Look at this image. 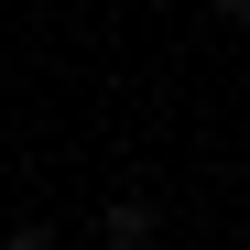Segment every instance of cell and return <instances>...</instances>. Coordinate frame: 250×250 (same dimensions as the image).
Here are the masks:
<instances>
[{"label": "cell", "mask_w": 250, "mask_h": 250, "mask_svg": "<svg viewBox=\"0 0 250 250\" xmlns=\"http://www.w3.org/2000/svg\"><path fill=\"white\" fill-rule=\"evenodd\" d=\"M98 239H109V250H152V239H163V196H152V185H120V196L98 207Z\"/></svg>", "instance_id": "cell-1"}, {"label": "cell", "mask_w": 250, "mask_h": 250, "mask_svg": "<svg viewBox=\"0 0 250 250\" xmlns=\"http://www.w3.org/2000/svg\"><path fill=\"white\" fill-rule=\"evenodd\" d=\"M0 250H55V229H44V218H11V229H0Z\"/></svg>", "instance_id": "cell-2"}, {"label": "cell", "mask_w": 250, "mask_h": 250, "mask_svg": "<svg viewBox=\"0 0 250 250\" xmlns=\"http://www.w3.org/2000/svg\"><path fill=\"white\" fill-rule=\"evenodd\" d=\"M207 11H218V22H250V0H207Z\"/></svg>", "instance_id": "cell-3"}]
</instances>
